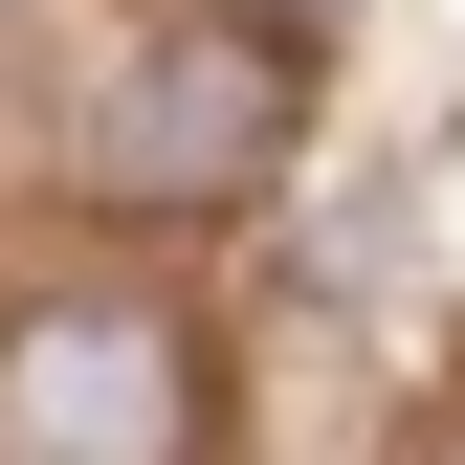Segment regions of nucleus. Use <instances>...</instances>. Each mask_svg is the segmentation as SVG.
<instances>
[{"mask_svg": "<svg viewBox=\"0 0 465 465\" xmlns=\"http://www.w3.org/2000/svg\"><path fill=\"white\" fill-rule=\"evenodd\" d=\"M200 443V332L155 288H67L0 332V465H178Z\"/></svg>", "mask_w": 465, "mask_h": 465, "instance_id": "obj_2", "label": "nucleus"}, {"mask_svg": "<svg viewBox=\"0 0 465 465\" xmlns=\"http://www.w3.org/2000/svg\"><path fill=\"white\" fill-rule=\"evenodd\" d=\"M266 155H288V45L222 0V23H155V45H111V67L67 89V178L111 222H200V200H266Z\"/></svg>", "mask_w": 465, "mask_h": 465, "instance_id": "obj_1", "label": "nucleus"}, {"mask_svg": "<svg viewBox=\"0 0 465 465\" xmlns=\"http://www.w3.org/2000/svg\"><path fill=\"white\" fill-rule=\"evenodd\" d=\"M244 23H266V45H332V23H355V0H244Z\"/></svg>", "mask_w": 465, "mask_h": 465, "instance_id": "obj_3", "label": "nucleus"}]
</instances>
